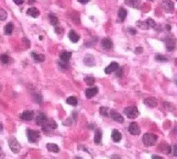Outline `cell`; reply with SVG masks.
<instances>
[{
	"mask_svg": "<svg viewBox=\"0 0 177 159\" xmlns=\"http://www.w3.org/2000/svg\"><path fill=\"white\" fill-rule=\"evenodd\" d=\"M30 54H31V56H32V58L34 59V61H36V62L41 63V62H43L44 60H45V56H44L43 54L36 53L35 52H32Z\"/></svg>",
	"mask_w": 177,
	"mask_h": 159,
	"instance_id": "44dd1931",
	"label": "cell"
},
{
	"mask_svg": "<svg viewBox=\"0 0 177 159\" xmlns=\"http://www.w3.org/2000/svg\"><path fill=\"white\" fill-rule=\"evenodd\" d=\"M128 31H129V32L131 35H135V34L137 33V30H136L135 29H133V28H129V29L128 30Z\"/></svg>",
	"mask_w": 177,
	"mask_h": 159,
	"instance_id": "d590c367",
	"label": "cell"
},
{
	"mask_svg": "<svg viewBox=\"0 0 177 159\" xmlns=\"http://www.w3.org/2000/svg\"><path fill=\"white\" fill-rule=\"evenodd\" d=\"M173 154L174 156H177V144H175L174 146V149H173Z\"/></svg>",
	"mask_w": 177,
	"mask_h": 159,
	"instance_id": "8d00e7d4",
	"label": "cell"
},
{
	"mask_svg": "<svg viewBox=\"0 0 177 159\" xmlns=\"http://www.w3.org/2000/svg\"><path fill=\"white\" fill-rule=\"evenodd\" d=\"M99 112H100V114L102 116H105V117L108 116V113H107V109H106V108H105V107H101L100 109H99Z\"/></svg>",
	"mask_w": 177,
	"mask_h": 159,
	"instance_id": "836d02e7",
	"label": "cell"
},
{
	"mask_svg": "<svg viewBox=\"0 0 177 159\" xmlns=\"http://www.w3.org/2000/svg\"><path fill=\"white\" fill-rule=\"evenodd\" d=\"M71 56H72V53L71 52H66V51H64L60 53V59L62 62H65L68 63L69 60L71 59Z\"/></svg>",
	"mask_w": 177,
	"mask_h": 159,
	"instance_id": "4fadbf2b",
	"label": "cell"
},
{
	"mask_svg": "<svg viewBox=\"0 0 177 159\" xmlns=\"http://www.w3.org/2000/svg\"><path fill=\"white\" fill-rule=\"evenodd\" d=\"M176 85H177V80H176Z\"/></svg>",
	"mask_w": 177,
	"mask_h": 159,
	"instance_id": "c3c4849f",
	"label": "cell"
},
{
	"mask_svg": "<svg viewBox=\"0 0 177 159\" xmlns=\"http://www.w3.org/2000/svg\"><path fill=\"white\" fill-rule=\"evenodd\" d=\"M57 128V123L54 122L53 120H48V122L42 126V130L45 132H50Z\"/></svg>",
	"mask_w": 177,
	"mask_h": 159,
	"instance_id": "277c9868",
	"label": "cell"
},
{
	"mask_svg": "<svg viewBox=\"0 0 177 159\" xmlns=\"http://www.w3.org/2000/svg\"><path fill=\"white\" fill-rule=\"evenodd\" d=\"M144 103L146 106L148 107H150V108H154L158 105V102H157V99L155 98H153V97H150V98H147L146 99L144 100Z\"/></svg>",
	"mask_w": 177,
	"mask_h": 159,
	"instance_id": "7c38bea8",
	"label": "cell"
},
{
	"mask_svg": "<svg viewBox=\"0 0 177 159\" xmlns=\"http://www.w3.org/2000/svg\"><path fill=\"white\" fill-rule=\"evenodd\" d=\"M97 93H98V87H91L85 90V96L87 98H91L96 96Z\"/></svg>",
	"mask_w": 177,
	"mask_h": 159,
	"instance_id": "8fae6325",
	"label": "cell"
},
{
	"mask_svg": "<svg viewBox=\"0 0 177 159\" xmlns=\"http://www.w3.org/2000/svg\"><path fill=\"white\" fill-rule=\"evenodd\" d=\"M94 144H101V140H102V132H101L100 130H97L96 132H94Z\"/></svg>",
	"mask_w": 177,
	"mask_h": 159,
	"instance_id": "7402d4cb",
	"label": "cell"
},
{
	"mask_svg": "<svg viewBox=\"0 0 177 159\" xmlns=\"http://www.w3.org/2000/svg\"><path fill=\"white\" fill-rule=\"evenodd\" d=\"M85 81L86 85H88V86H92V85L94 83V78L93 77V76H87V77L85 78Z\"/></svg>",
	"mask_w": 177,
	"mask_h": 159,
	"instance_id": "f546056e",
	"label": "cell"
},
{
	"mask_svg": "<svg viewBox=\"0 0 177 159\" xmlns=\"http://www.w3.org/2000/svg\"><path fill=\"white\" fill-rule=\"evenodd\" d=\"M75 159H81L80 157H76V158H75Z\"/></svg>",
	"mask_w": 177,
	"mask_h": 159,
	"instance_id": "bcb514c9",
	"label": "cell"
},
{
	"mask_svg": "<svg viewBox=\"0 0 177 159\" xmlns=\"http://www.w3.org/2000/svg\"><path fill=\"white\" fill-rule=\"evenodd\" d=\"M127 18V10L124 8H120L118 10V18L120 20V21H124Z\"/></svg>",
	"mask_w": 177,
	"mask_h": 159,
	"instance_id": "603a6c76",
	"label": "cell"
},
{
	"mask_svg": "<svg viewBox=\"0 0 177 159\" xmlns=\"http://www.w3.org/2000/svg\"><path fill=\"white\" fill-rule=\"evenodd\" d=\"M14 3L17 4V5H21L24 3V0H13Z\"/></svg>",
	"mask_w": 177,
	"mask_h": 159,
	"instance_id": "74e56055",
	"label": "cell"
},
{
	"mask_svg": "<svg viewBox=\"0 0 177 159\" xmlns=\"http://www.w3.org/2000/svg\"><path fill=\"white\" fill-rule=\"evenodd\" d=\"M7 17H8V15H7V12L5 11V9H3V8L0 9V20L1 21L6 20Z\"/></svg>",
	"mask_w": 177,
	"mask_h": 159,
	"instance_id": "4dcf8cb0",
	"label": "cell"
},
{
	"mask_svg": "<svg viewBox=\"0 0 177 159\" xmlns=\"http://www.w3.org/2000/svg\"><path fill=\"white\" fill-rule=\"evenodd\" d=\"M27 14L32 18H38L40 15V11L38 10L36 8H29L27 10Z\"/></svg>",
	"mask_w": 177,
	"mask_h": 159,
	"instance_id": "ffe728a7",
	"label": "cell"
},
{
	"mask_svg": "<svg viewBox=\"0 0 177 159\" xmlns=\"http://www.w3.org/2000/svg\"><path fill=\"white\" fill-rule=\"evenodd\" d=\"M125 3L131 8H139L141 6V0H125Z\"/></svg>",
	"mask_w": 177,
	"mask_h": 159,
	"instance_id": "e0dca14e",
	"label": "cell"
},
{
	"mask_svg": "<svg viewBox=\"0 0 177 159\" xmlns=\"http://www.w3.org/2000/svg\"><path fill=\"white\" fill-rule=\"evenodd\" d=\"M1 62L4 65H7V63H9V57L7 54H2L1 55Z\"/></svg>",
	"mask_w": 177,
	"mask_h": 159,
	"instance_id": "d6a6232c",
	"label": "cell"
},
{
	"mask_svg": "<svg viewBox=\"0 0 177 159\" xmlns=\"http://www.w3.org/2000/svg\"><path fill=\"white\" fill-rule=\"evenodd\" d=\"M165 27H166V30H171V26H170V25H166Z\"/></svg>",
	"mask_w": 177,
	"mask_h": 159,
	"instance_id": "f6af8a7d",
	"label": "cell"
},
{
	"mask_svg": "<svg viewBox=\"0 0 177 159\" xmlns=\"http://www.w3.org/2000/svg\"><path fill=\"white\" fill-rule=\"evenodd\" d=\"M101 44H102V47L106 50H110L113 47L112 41L110 39H108V38H105V39H103L102 42H101Z\"/></svg>",
	"mask_w": 177,
	"mask_h": 159,
	"instance_id": "5bb4252c",
	"label": "cell"
},
{
	"mask_svg": "<svg viewBox=\"0 0 177 159\" xmlns=\"http://www.w3.org/2000/svg\"><path fill=\"white\" fill-rule=\"evenodd\" d=\"M162 7L167 13H172L174 11V5L172 1H170V0H164V1L162 3Z\"/></svg>",
	"mask_w": 177,
	"mask_h": 159,
	"instance_id": "8992f818",
	"label": "cell"
},
{
	"mask_svg": "<svg viewBox=\"0 0 177 159\" xmlns=\"http://www.w3.org/2000/svg\"><path fill=\"white\" fill-rule=\"evenodd\" d=\"M89 1H90V0H78V2L81 3V4H86V3L89 2Z\"/></svg>",
	"mask_w": 177,
	"mask_h": 159,
	"instance_id": "ab89813d",
	"label": "cell"
},
{
	"mask_svg": "<svg viewBox=\"0 0 177 159\" xmlns=\"http://www.w3.org/2000/svg\"><path fill=\"white\" fill-rule=\"evenodd\" d=\"M146 23H147V25H148V27H149V29L150 28H153V29H157V24H156V22L153 20V18H148V20H146Z\"/></svg>",
	"mask_w": 177,
	"mask_h": 159,
	"instance_id": "83f0119b",
	"label": "cell"
},
{
	"mask_svg": "<svg viewBox=\"0 0 177 159\" xmlns=\"http://www.w3.org/2000/svg\"><path fill=\"white\" fill-rule=\"evenodd\" d=\"M110 117H111V119L112 120H116V122H119V123H122L123 122H124V119H123V117H122V115L120 113H118V111H116L115 110H110Z\"/></svg>",
	"mask_w": 177,
	"mask_h": 159,
	"instance_id": "ba28073f",
	"label": "cell"
},
{
	"mask_svg": "<svg viewBox=\"0 0 177 159\" xmlns=\"http://www.w3.org/2000/svg\"><path fill=\"white\" fill-rule=\"evenodd\" d=\"M176 1H177V0H176Z\"/></svg>",
	"mask_w": 177,
	"mask_h": 159,
	"instance_id": "681fc988",
	"label": "cell"
},
{
	"mask_svg": "<svg viewBox=\"0 0 177 159\" xmlns=\"http://www.w3.org/2000/svg\"><path fill=\"white\" fill-rule=\"evenodd\" d=\"M54 30L57 34H61V33H62V31H64V30H62V28H59V27H55Z\"/></svg>",
	"mask_w": 177,
	"mask_h": 159,
	"instance_id": "e575fe53",
	"label": "cell"
},
{
	"mask_svg": "<svg viewBox=\"0 0 177 159\" xmlns=\"http://www.w3.org/2000/svg\"><path fill=\"white\" fill-rule=\"evenodd\" d=\"M46 147L50 152H52V153H58L60 151V148L58 147V145L55 144H47Z\"/></svg>",
	"mask_w": 177,
	"mask_h": 159,
	"instance_id": "cb8c5ba5",
	"label": "cell"
},
{
	"mask_svg": "<svg viewBox=\"0 0 177 159\" xmlns=\"http://www.w3.org/2000/svg\"><path fill=\"white\" fill-rule=\"evenodd\" d=\"M111 137H112V139H113V141L114 142H116V143H118L119 141L121 140V133L119 132L118 130H113L112 131V133H111Z\"/></svg>",
	"mask_w": 177,
	"mask_h": 159,
	"instance_id": "d6986e66",
	"label": "cell"
},
{
	"mask_svg": "<svg viewBox=\"0 0 177 159\" xmlns=\"http://www.w3.org/2000/svg\"><path fill=\"white\" fill-rule=\"evenodd\" d=\"M137 26H138L139 28L142 29V30H148V29H149V27H148V25H147L146 21H145V22L138 21V22H137Z\"/></svg>",
	"mask_w": 177,
	"mask_h": 159,
	"instance_id": "f1b7e54d",
	"label": "cell"
},
{
	"mask_svg": "<svg viewBox=\"0 0 177 159\" xmlns=\"http://www.w3.org/2000/svg\"><path fill=\"white\" fill-rule=\"evenodd\" d=\"M35 1L36 0H29V4H33V3H35Z\"/></svg>",
	"mask_w": 177,
	"mask_h": 159,
	"instance_id": "ee69618b",
	"label": "cell"
},
{
	"mask_svg": "<svg viewBox=\"0 0 177 159\" xmlns=\"http://www.w3.org/2000/svg\"><path fill=\"white\" fill-rule=\"evenodd\" d=\"M150 1H153V0H150Z\"/></svg>",
	"mask_w": 177,
	"mask_h": 159,
	"instance_id": "7dc6e473",
	"label": "cell"
},
{
	"mask_svg": "<svg viewBox=\"0 0 177 159\" xmlns=\"http://www.w3.org/2000/svg\"><path fill=\"white\" fill-rule=\"evenodd\" d=\"M13 29H14V26L13 24H12L11 22L10 23H8L7 25L5 26V34L7 35H10L12 33V31H13Z\"/></svg>",
	"mask_w": 177,
	"mask_h": 159,
	"instance_id": "d4e9b609",
	"label": "cell"
},
{
	"mask_svg": "<svg viewBox=\"0 0 177 159\" xmlns=\"http://www.w3.org/2000/svg\"><path fill=\"white\" fill-rule=\"evenodd\" d=\"M8 145H9L10 149L14 153H18L20 150V144H18V142L15 138H10L8 140Z\"/></svg>",
	"mask_w": 177,
	"mask_h": 159,
	"instance_id": "5b68a950",
	"label": "cell"
},
{
	"mask_svg": "<svg viewBox=\"0 0 177 159\" xmlns=\"http://www.w3.org/2000/svg\"><path fill=\"white\" fill-rule=\"evenodd\" d=\"M117 76H118V77H119V76H122V70L121 69H119L118 71L117 72Z\"/></svg>",
	"mask_w": 177,
	"mask_h": 159,
	"instance_id": "b9f144b4",
	"label": "cell"
},
{
	"mask_svg": "<svg viewBox=\"0 0 177 159\" xmlns=\"http://www.w3.org/2000/svg\"><path fill=\"white\" fill-rule=\"evenodd\" d=\"M151 159H163L162 156H159V155H153V156H151Z\"/></svg>",
	"mask_w": 177,
	"mask_h": 159,
	"instance_id": "7bdbcfd3",
	"label": "cell"
},
{
	"mask_svg": "<svg viewBox=\"0 0 177 159\" xmlns=\"http://www.w3.org/2000/svg\"><path fill=\"white\" fill-rule=\"evenodd\" d=\"M33 116H34V113L32 110H26L21 114L20 118L24 120H31L33 119Z\"/></svg>",
	"mask_w": 177,
	"mask_h": 159,
	"instance_id": "9a60e30c",
	"label": "cell"
},
{
	"mask_svg": "<svg viewBox=\"0 0 177 159\" xmlns=\"http://www.w3.org/2000/svg\"><path fill=\"white\" fill-rule=\"evenodd\" d=\"M27 137H28V140H29V143H37L41 137L40 132L35 131V130H31V129H28L27 130Z\"/></svg>",
	"mask_w": 177,
	"mask_h": 159,
	"instance_id": "7a4b0ae2",
	"label": "cell"
},
{
	"mask_svg": "<svg viewBox=\"0 0 177 159\" xmlns=\"http://www.w3.org/2000/svg\"><path fill=\"white\" fill-rule=\"evenodd\" d=\"M124 113L126 116L129 119H135L139 116V110L137 107H128L124 110Z\"/></svg>",
	"mask_w": 177,
	"mask_h": 159,
	"instance_id": "3957f363",
	"label": "cell"
},
{
	"mask_svg": "<svg viewBox=\"0 0 177 159\" xmlns=\"http://www.w3.org/2000/svg\"><path fill=\"white\" fill-rule=\"evenodd\" d=\"M142 51H143V49L141 47H138V48H136L135 52H136V53H141Z\"/></svg>",
	"mask_w": 177,
	"mask_h": 159,
	"instance_id": "f35d334b",
	"label": "cell"
},
{
	"mask_svg": "<svg viewBox=\"0 0 177 159\" xmlns=\"http://www.w3.org/2000/svg\"><path fill=\"white\" fill-rule=\"evenodd\" d=\"M157 140V135L153 134V133H145L142 138V142L146 146H153L156 144Z\"/></svg>",
	"mask_w": 177,
	"mask_h": 159,
	"instance_id": "6da1fadb",
	"label": "cell"
},
{
	"mask_svg": "<svg viewBox=\"0 0 177 159\" xmlns=\"http://www.w3.org/2000/svg\"><path fill=\"white\" fill-rule=\"evenodd\" d=\"M66 102H67V104L71 105V106H77V104H78L76 98L73 97V96L69 97V98L66 99Z\"/></svg>",
	"mask_w": 177,
	"mask_h": 159,
	"instance_id": "484cf974",
	"label": "cell"
},
{
	"mask_svg": "<svg viewBox=\"0 0 177 159\" xmlns=\"http://www.w3.org/2000/svg\"><path fill=\"white\" fill-rule=\"evenodd\" d=\"M129 132L132 135H139L141 133V129L136 122H132L129 126Z\"/></svg>",
	"mask_w": 177,
	"mask_h": 159,
	"instance_id": "9c48e42d",
	"label": "cell"
},
{
	"mask_svg": "<svg viewBox=\"0 0 177 159\" xmlns=\"http://www.w3.org/2000/svg\"><path fill=\"white\" fill-rule=\"evenodd\" d=\"M118 68H119L118 63L117 62H113V63H110L108 66H106L105 68V73L107 74V75H109V74H111L113 72H116Z\"/></svg>",
	"mask_w": 177,
	"mask_h": 159,
	"instance_id": "30bf717a",
	"label": "cell"
},
{
	"mask_svg": "<svg viewBox=\"0 0 177 159\" xmlns=\"http://www.w3.org/2000/svg\"><path fill=\"white\" fill-rule=\"evenodd\" d=\"M165 44H166V49L169 52H172V51L175 49V43L171 38H167L165 40Z\"/></svg>",
	"mask_w": 177,
	"mask_h": 159,
	"instance_id": "2e32d148",
	"label": "cell"
},
{
	"mask_svg": "<svg viewBox=\"0 0 177 159\" xmlns=\"http://www.w3.org/2000/svg\"><path fill=\"white\" fill-rule=\"evenodd\" d=\"M155 59H156L157 61H159V62H167V61H168L166 57L163 56V55H162V54H156V55H155Z\"/></svg>",
	"mask_w": 177,
	"mask_h": 159,
	"instance_id": "1f68e13d",
	"label": "cell"
},
{
	"mask_svg": "<svg viewBox=\"0 0 177 159\" xmlns=\"http://www.w3.org/2000/svg\"><path fill=\"white\" fill-rule=\"evenodd\" d=\"M48 117L45 115L44 113H40L39 115H37V117L35 118V122L38 125H41V127L45 124L48 122Z\"/></svg>",
	"mask_w": 177,
	"mask_h": 159,
	"instance_id": "52a82bcc",
	"label": "cell"
},
{
	"mask_svg": "<svg viewBox=\"0 0 177 159\" xmlns=\"http://www.w3.org/2000/svg\"><path fill=\"white\" fill-rule=\"evenodd\" d=\"M49 20H50V22L52 25H53V26H56L57 24H58L59 20L58 18H57L56 16H54L53 14H50L49 15Z\"/></svg>",
	"mask_w": 177,
	"mask_h": 159,
	"instance_id": "4316f807",
	"label": "cell"
},
{
	"mask_svg": "<svg viewBox=\"0 0 177 159\" xmlns=\"http://www.w3.org/2000/svg\"><path fill=\"white\" fill-rule=\"evenodd\" d=\"M68 37H69V39H70V41L73 43L77 42L80 39L79 35L75 32L74 30H70V32H69V34H68Z\"/></svg>",
	"mask_w": 177,
	"mask_h": 159,
	"instance_id": "ac0fdd59",
	"label": "cell"
},
{
	"mask_svg": "<svg viewBox=\"0 0 177 159\" xmlns=\"http://www.w3.org/2000/svg\"><path fill=\"white\" fill-rule=\"evenodd\" d=\"M111 159H121V157L119 155H114L111 156Z\"/></svg>",
	"mask_w": 177,
	"mask_h": 159,
	"instance_id": "60d3db41",
	"label": "cell"
}]
</instances>
